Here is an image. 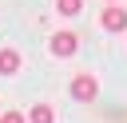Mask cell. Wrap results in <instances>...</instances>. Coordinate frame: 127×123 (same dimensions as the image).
<instances>
[{
    "mask_svg": "<svg viewBox=\"0 0 127 123\" xmlns=\"http://www.w3.org/2000/svg\"><path fill=\"white\" fill-rule=\"evenodd\" d=\"M75 52H79V36H75V32H56V36H52V56L67 60V56H75Z\"/></svg>",
    "mask_w": 127,
    "mask_h": 123,
    "instance_id": "obj_1",
    "label": "cell"
},
{
    "mask_svg": "<svg viewBox=\"0 0 127 123\" xmlns=\"http://www.w3.org/2000/svg\"><path fill=\"white\" fill-rule=\"evenodd\" d=\"M99 95V83H95V75H75L71 79V99H79V103H91Z\"/></svg>",
    "mask_w": 127,
    "mask_h": 123,
    "instance_id": "obj_2",
    "label": "cell"
},
{
    "mask_svg": "<svg viewBox=\"0 0 127 123\" xmlns=\"http://www.w3.org/2000/svg\"><path fill=\"white\" fill-rule=\"evenodd\" d=\"M99 24H103V32H127V12L119 4H111V8H103Z\"/></svg>",
    "mask_w": 127,
    "mask_h": 123,
    "instance_id": "obj_3",
    "label": "cell"
},
{
    "mask_svg": "<svg viewBox=\"0 0 127 123\" xmlns=\"http://www.w3.org/2000/svg\"><path fill=\"white\" fill-rule=\"evenodd\" d=\"M20 71V52L16 48H0V75H16Z\"/></svg>",
    "mask_w": 127,
    "mask_h": 123,
    "instance_id": "obj_4",
    "label": "cell"
},
{
    "mask_svg": "<svg viewBox=\"0 0 127 123\" xmlns=\"http://www.w3.org/2000/svg\"><path fill=\"white\" fill-rule=\"evenodd\" d=\"M32 123H56V111H52L48 103H36V107H32Z\"/></svg>",
    "mask_w": 127,
    "mask_h": 123,
    "instance_id": "obj_5",
    "label": "cell"
},
{
    "mask_svg": "<svg viewBox=\"0 0 127 123\" xmlns=\"http://www.w3.org/2000/svg\"><path fill=\"white\" fill-rule=\"evenodd\" d=\"M79 8H83V0H56V12L60 16H75Z\"/></svg>",
    "mask_w": 127,
    "mask_h": 123,
    "instance_id": "obj_6",
    "label": "cell"
},
{
    "mask_svg": "<svg viewBox=\"0 0 127 123\" xmlns=\"http://www.w3.org/2000/svg\"><path fill=\"white\" fill-rule=\"evenodd\" d=\"M0 123H24V115H16V111H8V115H0Z\"/></svg>",
    "mask_w": 127,
    "mask_h": 123,
    "instance_id": "obj_7",
    "label": "cell"
}]
</instances>
